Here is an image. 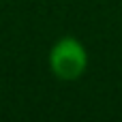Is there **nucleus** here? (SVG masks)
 <instances>
[{
  "instance_id": "obj_1",
  "label": "nucleus",
  "mask_w": 122,
  "mask_h": 122,
  "mask_svg": "<svg viewBox=\"0 0 122 122\" xmlns=\"http://www.w3.org/2000/svg\"><path fill=\"white\" fill-rule=\"evenodd\" d=\"M47 64H49L51 75L62 81L79 79L88 69V49L84 47L79 39L62 36L51 45Z\"/></svg>"
}]
</instances>
